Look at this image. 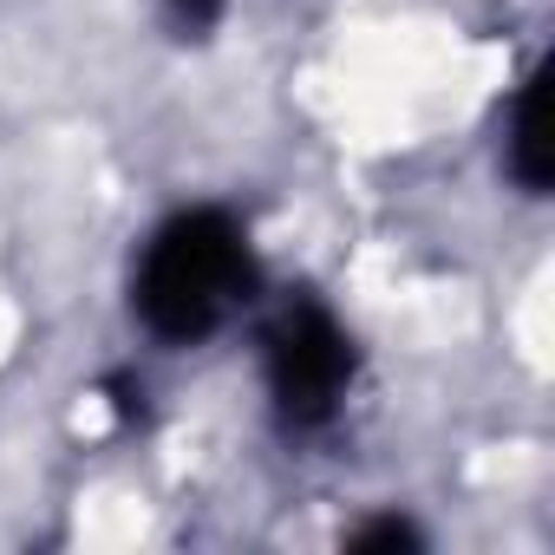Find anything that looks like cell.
Returning <instances> with one entry per match:
<instances>
[{
  "mask_svg": "<svg viewBox=\"0 0 555 555\" xmlns=\"http://www.w3.org/2000/svg\"><path fill=\"white\" fill-rule=\"evenodd\" d=\"M347 548H418V529H412V522H399V516H386V522L353 529V535H347Z\"/></svg>",
  "mask_w": 555,
  "mask_h": 555,
  "instance_id": "4",
  "label": "cell"
},
{
  "mask_svg": "<svg viewBox=\"0 0 555 555\" xmlns=\"http://www.w3.org/2000/svg\"><path fill=\"white\" fill-rule=\"evenodd\" d=\"M164 8H170L177 34H209V27L222 21V8H229V0H164Z\"/></svg>",
  "mask_w": 555,
  "mask_h": 555,
  "instance_id": "5",
  "label": "cell"
},
{
  "mask_svg": "<svg viewBox=\"0 0 555 555\" xmlns=\"http://www.w3.org/2000/svg\"><path fill=\"white\" fill-rule=\"evenodd\" d=\"M509 170L529 196L548 190V170H555V151H548V66H535L516 92V112H509Z\"/></svg>",
  "mask_w": 555,
  "mask_h": 555,
  "instance_id": "3",
  "label": "cell"
},
{
  "mask_svg": "<svg viewBox=\"0 0 555 555\" xmlns=\"http://www.w3.org/2000/svg\"><path fill=\"white\" fill-rule=\"evenodd\" d=\"M255 295V255L229 209H183L170 216L131 282V308L157 340H209L242 301Z\"/></svg>",
  "mask_w": 555,
  "mask_h": 555,
  "instance_id": "1",
  "label": "cell"
},
{
  "mask_svg": "<svg viewBox=\"0 0 555 555\" xmlns=\"http://www.w3.org/2000/svg\"><path fill=\"white\" fill-rule=\"evenodd\" d=\"M261 373L288 431H321L353 386V340L314 295H288L261 327Z\"/></svg>",
  "mask_w": 555,
  "mask_h": 555,
  "instance_id": "2",
  "label": "cell"
}]
</instances>
